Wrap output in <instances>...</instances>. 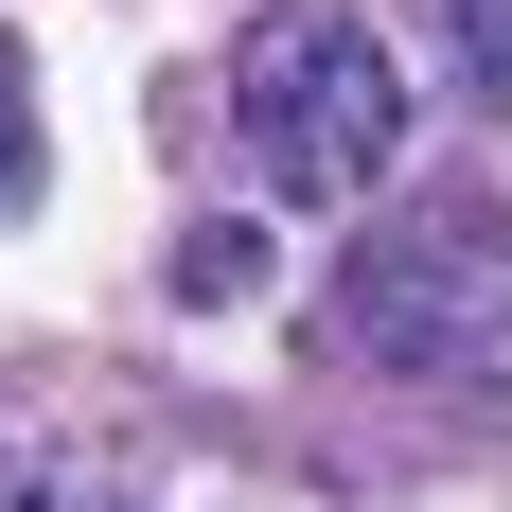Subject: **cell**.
I'll return each mask as SVG.
<instances>
[{
  "instance_id": "2",
  "label": "cell",
  "mask_w": 512,
  "mask_h": 512,
  "mask_svg": "<svg viewBox=\"0 0 512 512\" xmlns=\"http://www.w3.org/2000/svg\"><path fill=\"white\" fill-rule=\"evenodd\" d=\"M212 106H230V159H248L265 195L301 212H354L389 159H407V53L371 36V18H336V0H265L248 36H230V71H212Z\"/></svg>"
},
{
  "instance_id": "6",
  "label": "cell",
  "mask_w": 512,
  "mask_h": 512,
  "mask_svg": "<svg viewBox=\"0 0 512 512\" xmlns=\"http://www.w3.org/2000/svg\"><path fill=\"white\" fill-rule=\"evenodd\" d=\"M18 177H36V71L0 53V195H18Z\"/></svg>"
},
{
  "instance_id": "4",
  "label": "cell",
  "mask_w": 512,
  "mask_h": 512,
  "mask_svg": "<svg viewBox=\"0 0 512 512\" xmlns=\"http://www.w3.org/2000/svg\"><path fill=\"white\" fill-rule=\"evenodd\" d=\"M442 53H460V106L512 124V0H442Z\"/></svg>"
},
{
  "instance_id": "5",
  "label": "cell",
  "mask_w": 512,
  "mask_h": 512,
  "mask_svg": "<svg viewBox=\"0 0 512 512\" xmlns=\"http://www.w3.org/2000/svg\"><path fill=\"white\" fill-rule=\"evenodd\" d=\"M177 301H248V230H177Z\"/></svg>"
},
{
  "instance_id": "3",
  "label": "cell",
  "mask_w": 512,
  "mask_h": 512,
  "mask_svg": "<svg viewBox=\"0 0 512 512\" xmlns=\"http://www.w3.org/2000/svg\"><path fill=\"white\" fill-rule=\"evenodd\" d=\"M0 512H124V495H106L89 460H53L36 424H0Z\"/></svg>"
},
{
  "instance_id": "1",
  "label": "cell",
  "mask_w": 512,
  "mask_h": 512,
  "mask_svg": "<svg viewBox=\"0 0 512 512\" xmlns=\"http://www.w3.org/2000/svg\"><path fill=\"white\" fill-rule=\"evenodd\" d=\"M336 354L389 371V389H442V407H512V212L495 195H424L389 230L336 248L318 283Z\"/></svg>"
}]
</instances>
